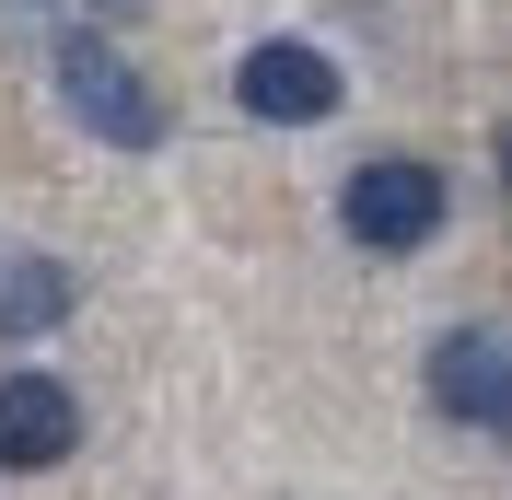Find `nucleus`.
I'll list each match as a JSON object with an SVG mask.
<instances>
[{"label":"nucleus","mask_w":512,"mask_h":500,"mask_svg":"<svg viewBox=\"0 0 512 500\" xmlns=\"http://www.w3.org/2000/svg\"><path fill=\"white\" fill-rule=\"evenodd\" d=\"M443 175H431V163L419 152H373L350 175V187H338V233H350L361 256H419L431 245V233H443Z\"/></svg>","instance_id":"nucleus-1"},{"label":"nucleus","mask_w":512,"mask_h":500,"mask_svg":"<svg viewBox=\"0 0 512 500\" xmlns=\"http://www.w3.org/2000/svg\"><path fill=\"white\" fill-rule=\"evenodd\" d=\"M59 105L94 128L105 152H152V140H163V94L117 59V47H105L94 24H70V35H59Z\"/></svg>","instance_id":"nucleus-2"},{"label":"nucleus","mask_w":512,"mask_h":500,"mask_svg":"<svg viewBox=\"0 0 512 500\" xmlns=\"http://www.w3.org/2000/svg\"><path fill=\"white\" fill-rule=\"evenodd\" d=\"M338 59L326 47H303V35H268V47H245V70H233V105L245 117H268V128H315V117H338Z\"/></svg>","instance_id":"nucleus-3"},{"label":"nucleus","mask_w":512,"mask_h":500,"mask_svg":"<svg viewBox=\"0 0 512 500\" xmlns=\"http://www.w3.org/2000/svg\"><path fill=\"white\" fill-rule=\"evenodd\" d=\"M431 407L466 419V431H489V442H512V338H489V326L431 338Z\"/></svg>","instance_id":"nucleus-4"},{"label":"nucleus","mask_w":512,"mask_h":500,"mask_svg":"<svg viewBox=\"0 0 512 500\" xmlns=\"http://www.w3.org/2000/svg\"><path fill=\"white\" fill-rule=\"evenodd\" d=\"M70 442H82V396L59 373H0V466L47 477V466H70Z\"/></svg>","instance_id":"nucleus-5"},{"label":"nucleus","mask_w":512,"mask_h":500,"mask_svg":"<svg viewBox=\"0 0 512 500\" xmlns=\"http://www.w3.org/2000/svg\"><path fill=\"white\" fill-rule=\"evenodd\" d=\"M70 303H82V280H70L59 256H0V349H24V338H47V326H70Z\"/></svg>","instance_id":"nucleus-6"},{"label":"nucleus","mask_w":512,"mask_h":500,"mask_svg":"<svg viewBox=\"0 0 512 500\" xmlns=\"http://www.w3.org/2000/svg\"><path fill=\"white\" fill-rule=\"evenodd\" d=\"M501 187H512V128H501Z\"/></svg>","instance_id":"nucleus-7"}]
</instances>
